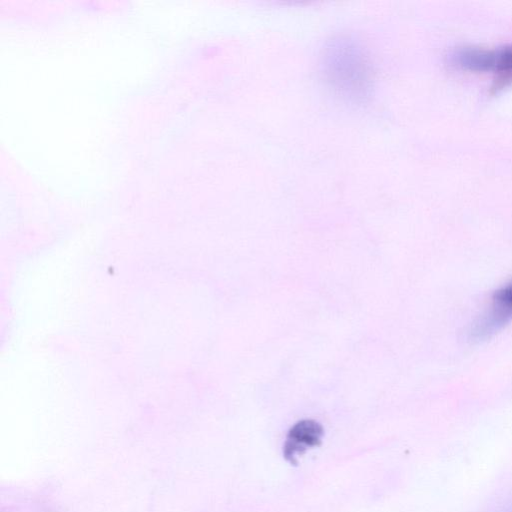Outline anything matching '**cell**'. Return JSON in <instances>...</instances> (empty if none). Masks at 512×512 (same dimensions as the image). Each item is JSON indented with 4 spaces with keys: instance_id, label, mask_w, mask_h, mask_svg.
<instances>
[{
    "instance_id": "obj_1",
    "label": "cell",
    "mask_w": 512,
    "mask_h": 512,
    "mask_svg": "<svg viewBox=\"0 0 512 512\" xmlns=\"http://www.w3.org/2000/svg\"><path fill=\"white\" fill-rule=\"evenodd\" d=\"M324 430L321 424L312 419H303L295 423L286 436L283 456L291 464L307 449L321 444Z\"/></svg>"
},
{
    "instance_id": "obj_2",
    "label": "cell",
    "mask_w": 512,
    "mask_h": 512,
    "mask_svg": "<svg viewBox=\"0 0 512 512\" xmlns=\"http://www.w3.org/2000/svg\"><path fill=\"white\" fill-rule=\"evenodd\" d=\"M493 301L494 307L512 318V284L497 290L493 295Z\"/></svg>"
},
{
    "instance_id": "obj_3",
    "label": "cell",
    "mask_w": 512,
    "mask_h": 512,
    "mask_svg": "<svg viewBox=\"0 0 512 512\" xmlns=\"http://www.w3.org/2000/svg\"><path fill=\"white\" fill-rule=\"evenodd\" d=\"M494 69L498 71L512 70V46L494 51Z\"/></svg>"
}]
</instances>
